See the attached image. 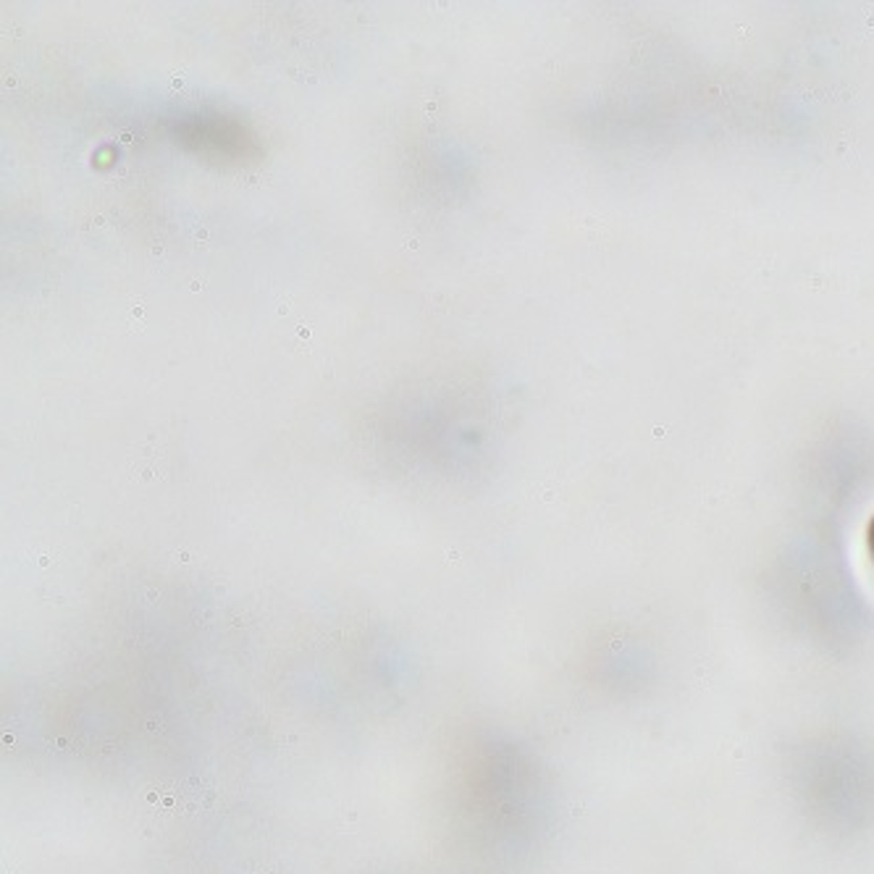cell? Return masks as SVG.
Listing matches in <instances>:
<instances>
[{
	"label": "cell",
	"mask_w": 874,
	"mask_h": 874,
	"mask_svg": "<svg viewBox=\"0 0 874 874\" xmlns=\"http://www.w3.org/2000/svg\"><path fill=\"white\" fill-rule=\"evenodd\" d=\"M520 817L523 780L512 749L489 732H460L442 782V832L457 874L504 872Z\"/></svg>",
	"instance_id": "1"
},
{
	"label": "cell",
	"mask_w": 874,
	"mask_h": 874,
	"mask_svg": "<svg viewBox=\"0 0 874 874\" xmlns=\"http://www.w3.org/2000/svg\"><path fill=\"white\" fill-rule=\"evenodd\" d=\"M194 239H197V242H205V239H208V229H205V226H202V229H194Z\"/></svg>",
	"instance_id": "2"
},
{
	"label": "cell",
	"mask_w": 874,
	"mask_h": 874,
	"mask_svg": "<svg viewBox=\"0 0 874 874\" xmlns=\"http://www.w3.org/2000/svg\"><path fill=\"white\" fill-rule=\"evenodd\" d=\"M171 85H173V89H176V87H182V85H184V71H179V74H173Z\"/></svg>",
	"instance_id": "3"
},
{
	"label": "cell",
	"mask_w": 874,
	"mask_h": 874,
	"mask_svg": "<svg viewBox=\"0 0 874 874\" xmlns=\"http://www.w3.org/2000/svg\"><path fill=\"white\" fill-rule=\"evenodd\" d=\"M202 287H205V281H202V279H194L192 284H189V289H192V292H200Z\"/></svg>",
	"instance_id": "4"
}]
</instances>
